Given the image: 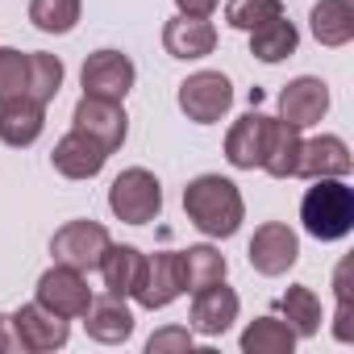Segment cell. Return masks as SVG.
I'll list each match as a JSON object with an SVG mask.
<instances>
[{
	"instance_id": "6da1fadb",
	"label": "cell",
	"mask_w": 354,
	"mask_h": 354,
	"mask_svg": "<svg viewBox=\"0 0 354 354\" xmlns=\"http://www.w3.org/2000/svg\"><path fill=\"white\" fill-rule=\"evenodd\" d=\"M184 213L201 234L234 238L246 217V205H242V192L234 180H225V175H196L184 188Z\"/></svg>"
},
{
	"instance_id": "7a4b0ae2",
	"label": "cell",
	"mask_w": 354,
	"mask_h": 354,
	"mask_svg": "<svg viewBox=\"0 0 354 354\" xmlns=\"http://www.w3.org/2000/svg\"><path fill=\"white\" fill-rule=\"evenodd\" d=\"M300 221L317 242H337L354 230V192L342 180H313L300 201Z\"/></svg>"
},
{
	"instance_id": "3957f363",
	"label": "cell",
	"mask_w": 354,
	"mask_h": 354,
	"mask_svg": "<svg viewBox=\"0 0 354 354\" xmlns=\"http://www.w3.org/2000/svg\"><path fill=\"white\" fill-rule=\"evenodd\" d=\"M109 209L125 225H146V221H154L162 213V188L146 167H129L109 188Z\"/></svg>"
},
{
	"instance_id": "277c9868",
	"label": "cell",
	"mask_w": 354,
	"mask_h": 354,
	"mask_svg": "<svg viewBox=\"0 0 354 354\" xmlns=\"http://www.w3.org/2000/svg\"><path fill=\"white\" fill-rule=\"evenodd\" d=\"M109 230L100 225V221H67L55 238H50V254H55V263H63V267H75V271H96L100 267V259H104V250H109Z\"/></svg>"
},
{
	"instance_id": "5b68a950",
	"label": "cell",
	"mask_w": 354,
	"mask_h": 354,
	"mask_svg": "<svg viewBox=\"0 0 354 354\" xmlns=\"http://www.w3.org/2000/svg\"><path fill=\"white\" fill-rule=\"evenodd\" d=\"M142 308H167L175 296H184V259L180 250H154L146 263H142V275H138V288L129 292Z\"/></svg>"
},
{
	"instance_id": "8992f818",
	"label": "cell",
	"mask_w": 354,
	"mask_h": 354,
	"mask_svg": "<svg viewBox=\"0 0 354 354\" xmlns=\"http://www.w3.org/2000/svg\"><path fill=\"white\" fill-rule=\"evenodd\" d=\"M234 104V84L221 71H196L180 84V109L196 125H213L230 113Z\"/></svg>"
},
{
	"instance_id": "52a82bcc",
	"label": "cell",
	"mask_w": 354,
	"mask_h": 354,
	"mask_svg": "<svg viewBox=\"0 0 354 354\" xmlns=\"http://www.w3.org/2000/svg\"><path fill=\"white\" fill-rule=\"evenodd\" d=\"M38 304H42L46 313H55V317L75 321V317L88 313V304H92V288H88L84 271L55 263V267L38 279Z\"/></svg>"
},
{
	"instance_id": "ba28073f",
	"label": "cell",
	"mask_w": 354,
	"mask_h": 354,
	"mask_svg": "<svg viewBox=\"0 0 354 354\" xmlns=\"http://www.w3.org/2000/svg\"><path fill=\"white\" fill-rule=\"evenodd\" d=\"M84 96H104V100H125L133 88V63L121 50H96L88 55L84 71H80Z\"/></svg>"
},
{
	"instance_id": "9c48e42d",
	"label": "cell",
	"mask_w": 354,
	"mask_h": 354,
	"mask_svg": "<svg viewBox=\"0 0 354 354\" xmlns=\"http://www.w3.org/2000/svg\"><path fill=\"white\" fill-rule=\"evenodd\" d=\"M71 121H75V129L92 133L109 154L121 150V142H125V133H129V117H125L121 100H104V96H80Z\"/></svg>"
},
{
	"instance_id": "30bf717a",
	"label": "cell",
	"mask_w": 354,
	"mask_h": 354,
	"mask_svg": "<svg viewBox=\"0 0 354 354\" xmlns=\"http://www.w3.org/2000/svg\"><path fill=\"white\" fill-rule=\"evenodd\" d=\"M246 254H250V267H254L259 275H283L288 267H296L300 242H296V234H292L283 221H267V225L254 230Z\"/></svg>"
},
{
	"instance_id": "8fae6325",
	"label": "cell",
	"mask_w": 354,
	"mask_h": 354,
	"mask_svg": "<svg viewBox=\"0 0 354 354\" xmlns=\"http://www.w3.org/2000/svg\"><path fill=\"white\" fill-rule=\"evenodd\" d=\"M50 162H55V171H59V175H67V180H92V175H100V171H104L109 150H104L92 133L71 129V133H63V138H59V146L50 150Z\"/></svg>"
},
{
	"instance_id": "7c38bea8",
	"label": "cell",
	"mask_w": 354,
	"mask_h": 354,
	"mask_svg": "<svg viewBox=\"0 0 354 354\" xmlns=\"http://www.w3.org/2000/svg\"><path fill=\"white\" fill-rule=\"evenodd\" d=\"M271 121H275V117H263V113L254 109V113H246V117H238V121L230 125V133H225V158H230L238 171L263 167L267 142H271Z\"/></svg>"
},
{
	"instance_id": "4fadbf2b",
	"label": "cell",
	"mask_w": 354,
	"mask_h": 354,
	"mask_svg": "<svg viewBox=\"0 0 354 354\" xmlns=\"http://www.w3.org/2000/svg\"><path fill=\"white\" fill-rule=\"evenodd\" d=\"M350 167H354V158L342 138L321 133V138L300 142V158H296L300 180H342V175H350Z\"/></svg>"
},
{
	"instance_id": "5bb4252c",
	"label": "cell",
	"mask_w": 354,
	"mask_h": 354,
	"mask_svg": "<svg viewBox=\"0 0 354 354\" xmlns=\"http://www.w3.org/2000/svg\"><path fill=\"white\" fill-rule=\"evenodd\" d=\"M13 329H17V337H21V350H34V354L59 350V346H67V337H71L67 317L46 313L38 300H34V304H21V308L13 313Z\"/></svg>"
},
{
	"instance_id": "9a60e30c",
	"label": "cell",
	"mask_w": 354,
	"mask_h": 354,
	"mask_svg": "<svg viewBox=\"0 0 354 354\" xmlns=\"http://www.w3.org/2000/svg\"><path fill=\"white\" fill-rule=\"evenodd\" d=\"M325 109H329V88L317 75H300L279 92V121H288L296 129L317 125L325 117Z\"/></svg>"
},
{
	"instance_id": "2e32d148",
	"label": "cell",
	"mask_w": 354,
	"mask_h": 354,
	"mask_svg": "<svg viewBox=\"0 0 354 354\" xmlns=\"http://www.w3.org/2000/svg\"><path fill=\"white\" fill-rule=\"evenodd\" d=\"M192 296H196V300H192V329H196V333L221 337V333L238 321V292L225 288V279L213 283V288H201V292H192Z\"/></svg>"
},
{
	"instance_id": "e0dca14e",
	"label": "cell",
	"mask_w": 354,
	"mask_h": 354,
	"mask_svg": "<svg viewBox=\"0 0 354 354\" xmlns=\"http://www.w3.org/2000/svg\"><path fill=\"white\" fill-rule=\"evenodd\" d=\"M162 46L171 59H205L217 50V30L209 17H171L162 26Z\"/></svg>"
},
{
	"instance_id": "ac0fdd59",
	"label": "cell",
	"mask_w": 354,
	"mask_h": 354,
	"mask_svg": "<svg viewBox=\"0 0 354 354\" xmlns=\"http://www.w3.org/2000/svg\"><path fill=\"white\" fill-rule=\"evenodd\" d=\"M46 125V104L34 96H17L0 104V142L5 146H34Z\"/></svg>"
},
{
	"instance_id": "d6986e66",
	"label": "cell",
	"mask_w": 354,
	"mask_h": 354,
	"mask_svg": "<svg viewBox=\"0 0 354 354\" xmlns=\"http://www.w3.org/2000/svg\"><path fill=\"white\" fill-rule=\"evenodd\" d=\"M84 325H88V337L92 342H104V346H121L129 333H133V313L125 308L121 296H92L88 313H84Z\"/></svg>"
},
{
	"instance_id": "ffe728a7",
	"label": "cell",
	"mask_w": 354,
	"mask_h": 354,
	"mask_svg": "<svg viewBox=\"0 0 354 354\" xmlns=\"http://www.w3.org/2000/svg\"><path fill=\"white\" fill-rule=\"evenodd\" d=\"M308 26L321 46H346L354 38V5L350 0H321L308 13Z\"/></svg>"
},
{
	"instance_id": "44dd1931",
	"label": "cell",
	"mask_w": 354,
	"mask_h": 354,
	"mask_svg": "<svg viewBox=\"0 0 354 354\" xmlns=\"http://www.w3.org/2000/svg\"><path fill=\"white\" fill-rule=\"evenodd\" d=\"M142 263H146V254L138 250V246H113L109 242V250H104V259H100V275H104V288H109V296H129L133 288H138V275H142Z\"/></svg>"
},
{
	"instance_id": "7402d4cb",
	"label": "cell",
	"mask_w": 354,
	"mask_h": 354,
	"mask_svg": "<svg viewBox=\"0 0 354 354\" xmlns=\"http://www.w3.org/2000/svg\"><path fill=\"white\" fill-rule=\"evenodd\" d=\"M300 129L288 125V121H271V142H267V158H263V171L275 175V180H292L296 175V158H300Z\"/></svg>"
},
{
	"instance_id": "603a6c76",
	"label": "cell",
	"mask_w": 354,
	"mask_h": 354,
	"mask_svg": "<svg viewBox=\"0 0 354 354\" xmlns=\"http://www.w3.org/2000/svg\"><path fill=\"white\" fill-rule=\"evenodd\" d=\"M296 42H300V34H296V26L288 17H275V21L250 30V55L259 63H279V59L296 55Z\"/></svg>"
},
{
	"instance_id": "cb8c5ba5",
	"label": "cell",
	"mask_w": 354,
	"mask_h": 354,
	"mask_svg": "<svg viewBox=\"0 0 354 354\" xmlns=\"http://www.w3.org/2000/svg\"><path fill=\"white\" fill-rule=\"evenodd\" d=\"M279 313H283V321L292 325L296 337H313V333L321 329V300H317V292L304 288V283H296V288H288V292L279 296Z\"/></svg>"
},
{
	"instance_id": "d4e9b609",
	"label": "cell",
	"mask_w": 354,
	"mask_h": 354,
	"mask_svg": "<svg viewBox=\"0 0 354 354\" xmlns=\"http://www.w3.org/2000/svg\"><path fill=\"white\" fill-rule=\"evenodd\" d=\"M180 259H184V292H201L225 279V254L213 246H188L180 250Z\"/></svg>"
},
{
	"instance_id": "484cf974",
	"label": "cell",
	"mask_w": 354,
	"mask_h": 354,
	"mask_svg": "<svg viewBox=\"0 0 354 354\" xmlns=\"http://www.w3.org/2000/svg\"><path fill=\"white\" fill-rule=\"evenodd\" d=\"M292 346H296V333H292V325L279 321V317H259V321H250L246 333H242V350H246V354H288Z\"/></svg>"
},
{
	"instance_id": "4316f807",
	"label": "cell",
	"mask_w": 354,
	"mask_h": 354,
	"mask_svg": "<svg viewBox=\"0 0 354 354\" xmlns=\"http://www.w3.org/2000/svg\"><path fill=\"white\" fill-rule=\"evenodd\" d=\"M30 21L42 34H71L80 21V0H30Z\"/></svg>"
},
{
	"instance_id": "83f0119b",
	"label": "cell",
	"mask_w": 354,
	"mask_h": 354,
	"mask_svg": "<svg viewBox=\"0 0 354 354\" xmlns=\"http://www.w3.org/2000/svg\"><path fill=\"white\" fill-rule=\"evenodd\" d=\"M17 96H30V55L0 46V104Z\"/></svg>"
},
{
	"instance_id": "f1b7e54d",
	"label": "cell",
	"mask_w": 354,
	"mask_h": 354,
	"mask_svg": "<svg viewBox=\"0 0 354 354\" xmlns=\"http://www.w3.org/2000/svg\"><path fill=\"white\" fill-rule=\"evenodd\" d=\"M59 88H63V63L46 50H34L30 55V96L50 104L59 96Z\"/></svg>"
},
{
	"instance_id": "f546056e",
	"label": "cell",
	"mask_w": 354,
	"mask_h": 354,
	"mask_svg": "<svg viewBox=\"0 0 354 354\" xmlns=\"http://www.w3.org/2000/svg\"><path fill=\"white\" fill-rule=\"evenodd\" d=\"M275 17H283L279 0H230V5H225V21L234 30H246V34L267 26V21H275Z\"/></svg>"
},
{
	"instance_id": "4dcf8cb0",
	"label": "cell",
	"mask_w": 354,
	"mask_h": 354,
	"mask_svg": "<svg viewBox=\"0 0 354 354\" xmlns=\"http://www.w3.org/2000/svg\"><path fill=\"white\" fill-rule=\"evenodd\" d=\"M333 288H337V321H333V333H337V342H350L354 337V325H350V259L337 267Z\"/></svg>"
},
{
	"instance_id": "1f68e13d",
	"label": "cell",
	"mask_w": 354,
	"mask_h": 354,
	"mask_svg": "<svg viewBox=\"0 0 354 354\" xmlns=\"http://www.w3.org/2000/svg\"><path fill=\"white\" fill-rule=\"evenodd\" d=\"M146 350H150V354H167V350L188 354V350H192V329H184V325H167V329H158V333L146 342Z\"/></svg>"
},
{
	"instance_id": "d6a6232c",
	"label": "cell",
	"mask_w": 354,
	"mask_h": 354,
	"mask_svg": "<svg viewBox=\"0 0 354 354\" xmlns=\"http://www.w3.org/2000/svg\"><path fill=\"white\" fill-rule=\"evenodd\" d=\"M21 350V337L13 329V313H0V354H17Z\"/></svg>"
},
{
	"instance_id": "836d02e7",
	"label": "cell",
	"mask_w": 354,
	"mask_h": 354,
	"mask_svg": "<svg viewBox=\"0 0 354 354\" xmlns=\"http://www.w3.org/2000/svg\"><path fill=\"white\" fill-rule=\"evenodd\" d=\"M175 5H180L184 17H213V9L221 5V0H175Z\"/></svg>"
}]
</instances>
